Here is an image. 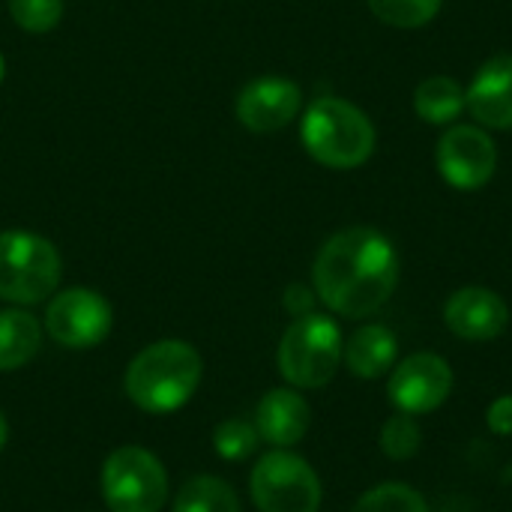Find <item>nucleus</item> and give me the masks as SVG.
Wrapping results in <instances>:
<instances>
[{
    "mask_svg": "<svg viewBox=\"0 0 512 512\" xmlns=\"http://www.w3.org/2000/svg\"><path fill=\"white\" fill-rule=\"evenodd\" d=\"M318 300L342 318L375 315L396 291L399 255L375 228H345L333 234L312 267Z\"/></svg>",
    "mask_w": 512,
    "mask_h": 512,
    "instance_id": "nucleus-1",
    "label": "nucleus"
},
{
    "mask_svg": "<svg viewBox=\"0 0 512 512\" xmlns=\"http://www.w3.org/2000/svg\"><path fill=\"white\" fill-rule=\"evenodd\" d=\"M201 354L183 339H162L138 351L126 369V396L147 414L180 411L201 384Z\"/></svg>",
    "mask_w": 512,
    "mask_h": 512,
    "instance_id": "nucleus-2",
    "label": "nucleus"
},
{
    "mask_svg": "<svg viewBox=\"0 0 512 512\" xmlns=\"http://www.w3.org/2000/svg\"><path fill=\"white\" fill-rule=\"evenodd\" d=\"M306 153L324 168L351 171L375 153V126L351 102L336 96L315 99L300 126Z\"/></svg>",
    "mask_w": 512,
    "mask_h": 512,
    "instance_id": "nucleus-3",
    "label": "nucleus"
},
{
    "mask_svg": "<svg viewBox=\"0 0 512 512\" xmlns=\"http://www.w3.org/2000/svg\"><path fill=\"white\" fill-rule=\"evenodd\" d=\"M345 351L342 330L327 315H303L285 330L279 342V372L294 390H318L333 381Z\"/></svg>",
    "mask_w": 512,
    "mask_h": 512,
    "instance_id": "nucleus-4",
    "label": "nucleus"
},
{
    "mask_svg": "<svg viewBox=\"0 0 512 512\" xmlns=\"http://www.w3.org/2000/svg\"><path fill=\"white\" fill-rule=\"evenodd\" d=\"M60 255L54 243L33 231H0V300L33 306L60 285Z\"/></svg>",
    "mask_w": 512,
    "mask_h": 512,
    "instance_id": "nucleus-5",
    "label": "nucleus"
},
{
    "mask_svg": "<svg viewBox=\"0 0 512 512\" xmlns=\"http://www.w3.org/2000/svg\"><path fill=\"white\" fill-rule=\"evenodd\" d=\"M102 498L111 512H162L168 471L144 447H120L102 465Z\"/></svg>",
    "mask_w": 512,
    "mask_h": 512,
    "instance_id": "nucleus-6",
    "label": "nucleus"
},
{
    "mask_svg": "<svg viewBox=\"0 0 512 512\" xmlns=\"http://www.w3.org/2000/svg\"><path fill=\"white\" fill-rule=\"evenodd\" d=\"M249 489L261 512H318L324 498L315 468L291 450L261 456L252 468Z\"/></svg>",
    "mask_w": 512,
    "mask_h": 512,
    "instance_id": "nucleus-7",
    "label": "nucleus"
},
{
    "mask_svg": "<svg viewBox=\"0 0 512 512\" xmlns=\"http://www.w3.org/2000/svg\"><path fill=\"white\" fill-rule=\"evenodd\" d=\"M111 324H114V312L108 300L90 288H66L54 294L45 312L48 336L72 351H87L105 342Z\"/></svg>",
    "mask_w": 512,
    "mask_h": 512,
    "instance_id": "nucleus-8",
    "label": "nucleus"
},
{
    "mask_svg": "<svg viewBox=\"0 0 512 512\" xmlns=\"http://www.w3.org/2000/svg\"><path fill=\"white\" fill-rule=\"evenodd\" d=\"M453 393V369L441 354L420 351L393 366L387 396L402 414H432Z\"/></svg>",
    "mask_w": 512,
    "mask_h": 512,
    "instance_id": "nucleus-9",
    "label": "nucleus"
},
{
    "mask_svg": "<svg viewBox=\"0 0 512 512\" xmlns=\"http://www.w3.org/2000/svg\"><path fill=\"white\" fill-rule=\"evenodd\" d=\"M495 165V141L480 126H450L438 141V171L453 189H483L492 180Z\"/></svg>",
    "mask_w": 512,
    "mask_h": 512,
    "instance_id": "nucleus-10",
    "label": "nucleus"
},
{
    "mask_svg": "<svg viewBox=\"0 0 512 512\" xmlns=\"http://www.w3.org/2000/svg\"><path fill=\"white\" fill-rule=\"evenodd\" d=\"M303 105V93L294 81L267 75L249 81L237 96V120L252 132L285 129Z\"/></svg>",
    "mask_w": 512,
    "mask_h": 512,
    "instance_id": "nucleus-11",
    "label": "nucleus"
},
{
    "mask_svg": "<svg viewBox=\"0 0 512 512\" xmlns=\"http://www.w3.org/2000/svg\"><path fill=\"white\" fill-rule=\"evenodd\" d=\"M444 321L450 333H456L465 342H492L507 330L510 309L501 294L471 285V288H459L447 300Z\"/></svg>",
    "mask_w": 512,
    "mask_h": 512,
    "instance_id": "nucleus-12",
    "label": "nucleus"
},
{
    "mask_svg": "<svg viewBox=\"0 0 512 512\" xmlns=\"http://www.w3.org/2000/svg\"><path fill=\"white\" fill-rule=\"evenodd\" d=\"M309 423H312L309 402L294 387L270 390L255 408V429L261 441L273 444L276 450H288L300 444L309 432Z\"/></svg>",
    "mask_w": 512,
    "mask_h": 512,
    "instance_id": "nucleus-13",
    "label": "nucleus"
},
{
    "mask_svg": "<svg viewBox=\"0 0 512 512\" xmlns=\"http://www.w3.org/2000/svg\"><path fill=\"white\" fill-rule=\"evenodd\" d=\"M465 96L474 120L489 129H512V54L486 60Z\"/></svg>",
    "mask_w": 512,
    "mask_h": 512,
    "instance_id": "nucleus-14",
    "label": "nucleus"
},
{
    "mask_svg": "<svg viewBox=\"0 0 512 512\" xmlns=\"http://www.w3.org/2000/svg\"><path fill=\"white\" fill-rule=\"evenodd\" d=\"M396 354H399V342H396L393 330H387L384 324H366L351 333V339L345 342L342 360L354 378L375 381V378L393 372Z\"/></svg>",
    "mask_w": 512,
    "mask_h": 512,
    "instance_id": "nucleus-15",
    "label": "nucleus"
},
{
    "mask_svg": "<svg viewBox=\"0 0 512 512\" xmlns=\"http://www.w3.org/2000/svg\"><path fill=\"white\" fill-rule=\"evenodd\" d=\"M42 345V324L24 309H0V372L27 366Z\"/></svg>",
    "mask_w": 512,
    "mask_h": 512,
    "instance_id": "nucleus-16",
    "label": "nucleus"
},
{
    "mask_svg": "<svg viewBox=\"0 0 512 512\" xmlns=\"http://www.w3.org/2000/svg\"><path fill=\"white\" fill-rule=\"evenodd\" d=\"M465 108H468L465 87L450 75H432L414 93V111L432 126H450L453 120L462 117Z\"/></svg>",
    "mask_w": 512,
    "mask_h": 512,
    "instance_id": "nucleus-17",
    "label": "nucleus"
},
{
    "mask_svg": "<svg viewBox=\"0 0 512 512\" xmlns=\"http://www.w3.org/2000/svg\"><path fill=\"white\" fill-rule=\"evenodd\" d=\"M174 512H243L237 492L210 474L192 477L174 498Z\"/></svg>",
    "mask_w": 512,
    "mask_h": 512,
    "instance_id": "nucleus-18",
    "label": "nucleus"
},
{
    "mask_svg": "<svg viewBox=\"0 0 512 512\" xmlns=\"http://www.w3.org/2000/svg\"><path fill=\"white\" fill-rule=\"evenodd\" d=\"M351 512H429V504L408 483H381L369 489Z\"/></svg>",
    "mask_w": 512,
    "mask_h": 512,
    "instance_id": "nucleus-19",
    "label": "nucleus"
},
{
    "mask_svg": "<svg viewBox=\"0 0 512 512\" xmlns=\"http://www.w3.org/2000/svg\"><path fill=\"white\" fill-rule=\"evenodd\" d=\"M444 0H369V9L378 21L402 30L429 24L441 12Z\"/></svg>",
    "mask_w": 512,
    "mask_h": 512,
    "instance_id": "nucleus-20",
    "label": "nucleus"
},
{
    "mask_svg": "<svg viewBox=\"0 0 512 512\" xmlns=\"http://www.w3.org/2000/svg\"><path fill=\"white\" fill-rule=\"evenodd\" d=\"M423 447V429L414 414H396L384 423L381 429V450L393 462H408L420 453Z\"/></svg>",
    "mask_w": 512,
    "mask_h": 512,
    "instance_id": "nucleus-21",
    "label": "nucleus"
},
{
    "mask_svg": "<svg viewBox=\"0 0 512 512\" xmlns=\"http://www.w3.org/2000/svg\"><path fill=\"white\" fill-rule=\"evenodd\" d=\"M258 429L249 420H225L216 426L213 432V450L225 459V462H243L258 450Z\"/></svg>",
    "mask_w": 512,
    "mask_h": 512,
    "instance_id": "nucleus-22",
    "label": "nucleus"
},
{
    "mask_svg": "<svg viewBox=\"0 0 512 512\" xmlns=\"http://www.w3.org/2000/svg\"><path fill=\"white\" fill-rule=\"evenodd\" d=\"M9 15L27 33H48L63 18V0H9Z\"/></svg>",
    "mask_w": 512,
    "mask_h": 512,
    "instance_id": "nucleus-23",
    "label": "nucleus"
},
{
    "mask_svg": "<svg viewBox=\"0 0 512 512\" xmlns=\"http://www.w3.org/2000/svg\"><path fill=\"white\" fill-rule=\"evenodd\" d=\"M486 423L495 435H512V396H501L489 405L486 411Z\"/></svg>",
    "mask_w": 512,
    "mask_h": 512,
    "instance_id": "nucleus-24",
    "label": "nucleus"
},
{
    "mask_svg": "<svg viewBox=\"0 0 512 512\" xmlns=\"http://www.w3.org/2000/svg\"><path fill=\"white\" fill-rule=\"evenodd\" d=\"M315 297L306 285H291L285 291V309L294 315V318H303V315H312L315 312Z\"/></svg>",
    "mask_w": 512,
    "mask_h": 512,
    "instance_id": "nucleus-25",
    "label": "nucleus"
},
{
    "mask_svg": "<svg viewBox=\"0 0 512 512\" xmlns=\"http://www.w3.org/2000/svg\"><path fill=\"white\" fill-rule=\"evenodd\" d=\"M6 441H9V426H6V417H3V411H0V453H3V447H6Z\"/></svg>",
    "mask_w": 512,
    "mask_h": 512,
    "instance_id": "nucleus-26",
    "label": "nucleus"
},
{
    "mask_svg": "<svg viewBox=\"0 0 512 512\" xmlns=\"http://www.w3.org/2000/svg\"><path fill=\"white\" fill-rule=\"evenodd\" d=\"M3 75H6V60H3V54H0V81H3Z\"/></svg>",
    "mask_w": 512,
    "mask_h": 512,
    "instance_id": "nucleus-27",
    "label": "nucleus"
}]
</instances>
